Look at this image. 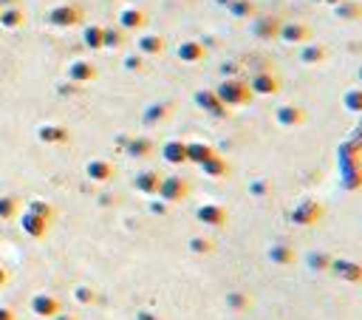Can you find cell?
Wrapping results in <instances>:
<instances>
[{
	"mask_svg": "<svg viewBox=\"0 0 362 320\" xmlns=\"http://www.w3.org/2000/svg\"><path fill=\"white\" fill-rule=\"evenodd\" d=\"M216 94H218L224 108H240V105H249V100H252L249 82L240 79V77H227L216 88Z\"/></svg>",
	"mask_w": 362,
	"mask_h": 320,
	"instance_id": "1",
	"label": "cell"
},
{
	"mask_svg": "<svg viewBox=\"0 0 362 320\" xmlns=\"http://www.w3.org/2000/svg\"><path fill=\"white\" fill-rule=\"evenodd\" d=\"M323 216H325V210L317 198H300L289 213V221L294 227H314L317 221H323Z\"/></svg>",
	"mask_w": 362,
	"mask_h": 320,
	"instance_id": "2",
	"label": "cell"
},
{
	"mask_svg": "<svg viewBox=\"0 0 362 320\" xmlns=\"http://www.w3.org/2000/svg\"><path fill=\"white\" fill-rule=\"evenodd\" d=\"M162 201L167 205H175V201H184L190 196V182L181 179V176H162V185H159V193H156Z\"/></svg>",
	"mask_w": 362,
	"mask_h": 320,
	"instance_id": "3",
	"label": "cell"
},
{
	"mask_svg": "<svg viewBox=\"0 0 362 320\" xmlns=\"http://www.w3.org/2000/svg\"><path fill=\"white\" fill-rule=\"evenodd\" d=\"M280 26H283V20L275 15H255L249 20V32L258 40H275L280 35Z\"/></svg>",
	"mask_w": 362,
	"mask_h": 320,
	"instance_id": "4",
	"label": "cell"
},
{
	"mask_svg": "<svg viewBox=\"0 0 362 320\" xmlns=\"http://www.w3.org/2000/svg\"><path fill=\"white\" fill-rule=\"evenodd\" d=\"M249 91L252 97H275L280 91V77L275 71H258L249 77Z\"/></svg>",
	"mask_w": 362,
	"mask_h": 320,
	"instance_id": "5",
	"label": "cell"
},
{
	"mask_svg": "<svg viewBox=\"0 0 362 320\" xmlns=\"http://www.w3.org/2000/svg\"><path fill=\"white\" fill-rule=\"evenodd\" d=\"M196 221L204 224V227H209V229H218V227H227L229 216H227V207L207 201V205H198V207H196Z\"/></svg>",
	"mask_w": 362,
	"mask_h": 320,
	"instance_id": "6",
	"label": "cell"
},
{
	"mask_svg": "<svg viewBox=\"0 0 362 320\" xmlns=\"http://www.w3.org/2000/svg\"><path fill=\"white\" fill-rule=\"evenodd\" d=\"M306 108L303 105H294V102H283L275 108V122L280 128H300V125H306Z\"/></svg>",
	"mask_w": 362,
	"mask_h": 320,
	"instance_id": "7",
	"label": "cell"
},
{
	"mask_svg": "<svg viewBox=\"0 0 362 320\" xmlns=\"http://www.w3.org/2000/svg\"><path fill=\"white\" fill-rule=\"evenodd\" d=\"M328 272L334 278H340L343 283H362V264L354 258H334Z\"/></svg>",
	"mask_w": 362,
	"mask_h": 320,
	"instance_id": "8",
	"label": "cell"
},
{
	"mask_svg": "<svg viewBox=\"0 0 362 320\" xmlns=\"http://www.w3.org/2000/svg\"><path fill=\"white\" fill-rule=\"evenodd\" d=\"M283 43L289 46H300V43H309L312 40V28L300 20H292V23H283L280 26V35H278Z\"/></svg>",
	"mask_w": 362,
	"mask_h": 320,
	"instance_id": "9",
	"label": "cell"
},
{
	"mask_svg": "<svg viewBox=\"0 0 362 320\" xmlns=\"http://www.w3.org/2000/svg\"><path fill=\"white\" fill-rule=\"evenodd\" d=\"M266 258H269V264H275V267H292L294 264V247L286 244V241H275V244H269L266 247Z\"/></svg>",
	"mask_w": 362,
	"mask_h": 320,
	"instance_id": "10",
	"label": "cell"
},
{
	"mask_svg": "<svg viewBox=\"0 0 362 320\" xmlns=\"http://www.w3.org/2000/svg\"><path fill=\"white\" fill-rule=\"evenodd\" d=\"M193 102H196L204 113H209V116H224V113H227V108L221 105L218 94H216V91H209V88L196 91V94H193Z\"/></svg>",
	"mask_w": 362,
	"mask_h": 320,
	"instance_id": "11",
	"label": "cell"
},
{
	"mask_svg": "<svg viewBox=\"0 0 362 320\" xmlns=\"http://www.w3.org/2000/svg\"><path fill=\"white\" fill-rule=\"evenodd\" d=\"M159 185H162V176H159V170H139L136 176H133V187L144 196H156L159 193Z\"/></svg>",
	"mask_w": 362,
	"mask_h": 320,
	"instance_id": "12",
	"label": "cell"
},
{
	"mask_svg": "<svg viewBox=\"0 0 362 320\" xmlns=\"http://www.w3.org/2000/svg\"><path fill=\"white\" fill-rule=\"evenodd\" d=\"M198 170L204 173L207 179H224V176H229V173H232L229 162H227L224 156H218V153H213L207 162H201V164H198Z\"/></svg>",
	"mask_w": 362,
	"mask_h": 320,
	"instance_id": "13",
	"label": "cell"
},
{
	"mask_svg": "<svg viewBox=\"0 0 362 320\" xmlns=\"http://www.w3.org/2000/svg\"><path fill=\"white\" fill-rule=\"evenodd\" d=\"M162 159L167 164H187V142L181 139H170L162 144Z\"/></svg>",
	"mask_w": 362,
	"mask_h": 320,
	"instance_id": "14",
	"label": "cell"
},
{
	"mask_svg": "<svg viewBox=\"0 0 362 320\" xmlns=\"http://www.w3.org/2000/svg\"><path fill=\"white\" fill-rule=\"evenodd\" d=\"M173 111H175V105L173 102H153V105H150L147 111H144V125H150V128H153V125H162V122H167L170 120V116H173Z\"/></svg>",
	"mask_w": 362,
	"mask_h": 320,
	"instance_id": "15",
	"label": "cell"
},
{
	"mask_svg": "<svg viewBox=\"0 0 362 320\" xmlns=\"http://www.w3.org/2000/svg\"><path fill=\"white\" fill-rule=\"evenodd\" d=\"M178 60L181 63H201L204 57H207V46L201 43V40H184L178 46Z\"/></svg>",
	"mask_w": 362,
	"mask_h": 320,
	"instance_id": "16",
	"label": "cell"
},
{
	"mask_svg": "<svg viewBox=\"0 0 362 320\" xmlns=\"http://www.w3.org/2000/svg\"><path fill=\"white\" fill-rule=\"evenodd\" d=\"M328 60V48L323 43H303L300 48V63L303 66H320Z\"/></svg>",
	"mask_w": 362,
	"mask_h": 320,
	"instance_id": "17",
	"label": "cell"
},
{
	"mask_svg": "<svg viewBox=\"0 0 362 320\" xmlns=\"http://www.w3.org/2000/svg\"><path fill=\"white\" fill-rule=\"evenodd\" d=\"M331 9H334L337 20H345V23H354L362 17V3H356V0H337Z\"/></svg>",
	"mask_w": 362,
	"mask_h": 320,
	"instance_id": "18",
	"label": "cell"
},
{
	"mask_svg": "<svg viewBox=\"0 0 362 320\" xmlns=\"http://www.w3.org/2000/svg\"><path fill=\"white\" fill-rule=\"evenodd\" d=\"M303 258H306V267H309L312 272H328V270H331V261H334V255L325 252V250H312V252H306Z\"/></svg>",
	"mask_w": 362,
	"mask_h": 320,
	"instance_id": "19",
	"label": "cell"
},
{
	"mask_svg": "<svg viewBox=\"0 0 362 320\" xmlns=\"http://www.w3.org/2000/svg\"><path fill=\"white\" fill-rule=\"evenodd\" d=\"M216 153V148L209 142H187V164H201Z\"/></svg>",
	"mask_w": 362,
	"mask_h": 320,
	"instance_id": "20",
	"label": "cell"
},
{
	"mask_svg": "<svg viewBox=\"0 0 362 320\" xmlns=\"http://www.w3.org/2000/svg\"><path fill=\"white\" fill-rule=\"evenodd\" d=\"M227 12H229L235 20H252V17L258 15V6L252 3V0H229Z\"/></svg>",
	"mask_w": 362,
	"mask_h": 320,
	"instance_id": "21",
	"label": "cell"
},
{
	"mask_svg": "<svg viewBox=\"0 0 362 320\" xmlns=\"http://www.w3.org/2000/svg\"><path fill=\"white\" fill-rule=\"evenodd\" d=\"M88 176L94 179V182H108L113 176V164L105 162V159H94V162H88Z\"/></svg>",
	"mask_w": 362,
	"mask_h": 320,
	"instance_id": "22",
	"label": "cell"
},
{
	"mask_svg": "<svg viewBox=\"0 0 362 320\" xmlns=\"http://www.w3.org/2000/svg\"><path fill=\"white\" fill-rule=\"evenodd\" d=\"M187 250H190L193 255H213V252H216V241L209 238V236H193V238L187 241Z\"/></svg>",
	"mask_w": 362,
	"mask_h": 320,
	"instance_id": "23",
	"label": "cell"
},
{
	"mask_svg": "<svg viewBox=\"0 0 362 320\" xmlns=\"http://www.w3.org/2000/svg\"><path fill=\"white\" fill-rule=\"evenodd\" d=\"M125 148H128V156H133V159H147L150 153H153V142H150V139H131Z\"/></svg>",
	"mask_w": 362,
	"mask_h": 320,
	"instance_id": "24",
	"label": "cell"
},
{
	"mask_svg": "<svg viewBox=\"0 0 362 320\" xmlns=\"http://www.w3.org/2000/svg\"><path fill=\"white\" fill-rule=\"evenodd\" d=\"M252 306V298L247 292H240V289H232V292H227V309L232 312H247Z\"/></svg>",
	"mask_w": 362,
	"mask_h": 320,
	"instance_id": "25",
	"label": "cell"
},
{
	"mask_svg": "<svg viewBox=\"0 0 362 320\" xmlns=\"http://www.w3.org/2000/svg\"><path fill=\"white\" fill-rule=\"evenodd\" d=\"M343 108L348 111V113H362V85L359 88H348L345 94H343Z\"/></svg>",
	"mask_w": 362,
	"mask_h": 320,
	"instance_id": "26",
	"label": "cell"
},
{
	"mask_svg": "<svg viewBox=\"0 0 362 320\" xmlns=\"http://www.w3.org/2000/svg\"><path fill=\"white\" fill-rule=\"evenodd\" d=\"M32 309H35L37 314H43V317H51V314L59 312V303H57L54 298H48V295H40V298L32 301Z\"/></svg>",
	"mask_w": 362,
	"mask_h": 320,
	"instance_id": "27",
	"label": "cell"
},
{
	"mask_svg": "<svg viewBox=\"0 0 362 320\" xmlns=\"http://www.w3.org/2000/svg\"><path fill=\"white\" fill-rule=\"evenodd\" d=\"M139 51H142V54H162V51H164V37H159V35H144V37L139 40Z\"/></svg>",
	"mask_w": 362,
	"mask_h": 320,
	"instance_id": "28",
	"label": "cell"
},
{
	"mask_svg": "<svg viewBox=\"0 0 362 320\" xmlns=\"http://www.w3.org/2000/svg\"><path fill=\"white\" fill-rule=\"evenodd\" d=\"M340 185H343L345 190H359V187H362V167H354V170L340 173Z\"/></svg>",
	"mask_w": 362,
	"mask_h": 320,
	"instance_id": "29",
	"label": "cell"
},
{
	"mask_svg": "<svg viewBox=\"0 0 362 320\" xmlns=\"http://www.w3.org/2000/svg\"><path fill=\"white\" fill-rule=\"evenodd\" d=\"M122 26H125V28H142V26H144V12H139V9H125V12H122Z\"/></svg>",
	"mask_w": 362,
	"mask_h": 320,
	"instance_id": "30",
	"label": "cell"
},
{
	"mask_svg": "<svg viewBox=\"0 0 362 320\" xmlns=\"http://www.w3.org/2000/svg\"><path fill=\"white\" fill-rule=\"evenodd\" d=\"M272 193V185L266 182V179H255V182H249V196H255V198H266Z\"/></svg>",
	"mask_w": 362,
	"mask_h": 320,
	"instance_id": "31",
	"label": "cell"
},
{
	"mask_svg": "<svg viewBox=\"0 0 362 320\" xmlns=\"http://www.w3.org/2000/svg\"><path fill=\"white\" fill-rule=\"evenodd\" d=\"M26 229L32 232V236H43V229H46V224H43L40 218H35V216H28V218H26Z\"/></svg>",
	"mask_w": 362,
	"mask_h": 320,
	"instance_id": "32",
	"label": "cell"
},
{
	"mask_svg": "<svg viewBox=\"0 0 362 320\" xmlns=\"http://www.w3.org/2000/svg\"><path fill=\"white\" fill-rule=\"evenodd\" d=\"M77 301H79V303H94V292H90L88 286H79V289H77Z\"/></svg>",
	"mask_w": 362,
	"mask_h": 320,
	"instance_id": "33",
	"label": "cell"
},
{
	"mask_svg": "<svg viewBox=\"0 0 362 320\" xmlns=\"http://www.w3.org/2000/svg\"><path fill=\"white\" fill-rule=\"evenodd\" d=\"M167 201H162V198H156L153 201V205H150V213H156V216H167Z\"/></svg>",
	"mask_w": 362,
	"mask_h": 320,
	"instance_id": "34",
	"label": "cell"
},
{
	"mask_svg": "<svg viewBox=\"0 0 362 320\" xmlns=\"http://www.w3.org/2000/svg\"><path fill=\"white\" fill-rule=\"evenodd\" d=\"M348 144H351V148H354V151H362V125H359V128H356V131L351 133V139H348Z\"/></svg>",
	"mask_w": 362,
	"mask_h": 320,
	"instance_id": "35",
	"label": "cell"
},
{
	"mask_svg": "<svg viewBox=\"0 0 362 320\" xmlns=\"http://www.w3.org/2000/svg\"><path fill=\"white\" fill-rule=\"evenodd\" d=\"M74 77L88 79V77H94V68H88V66H77V68H74Z\"/></svg>",
	"mask_w": 362,
	"mask_h": 320,
	"instance_id": "36",
	"label": "cell"
},
{
	"mask_svg": "<svg viewBox=\"0 0 362 320\" xmlns=\"http://www.w3.org/2000/svg\"><path fill=\"white\" fill-rule=\"evenodd\" d=\"M88 43H90V46H99V43H102V32H99V28L88 32Z\"/></svg>",
	"mask_w": 362,
	"mask_h": 320,
	"instance_id": "37",
	"label": "cell"
},
{
	"mask_svg": "<svg viewBox=\"0 0 362 320\" xmlns=\"http://www.w3.org/2000/svg\"><path fill=\"white\" fill-rule=\"evenodd\" d=\"M43 136H46V139H66V133H63V131H57V128L43 131Z\"/></svg>",
	"mask_w": 362,
	"mask_h": 320,
	"instance_id": "38",
	"label": "cell"
},
{
	"mask_svg": "<svg viewBox=\"0 0 362 320\" xmlns=\"http://www.w3.org/2000/svg\"><path fill=\"white\" fill-rule=\"evenodd\" d=\"M128 68H144V63H142V57H128Z\"/></svg>",
	"mask_w": 362,
	"mask_h": 320,
	"instance_id": "39",
	"label": "cell"
},
{
	"mask_svg": "<svg viewBox=\"0 0 362 320\" xmlns=\"http://www.w3.org/2000/svg\"><path fill=\"white\" fill-rule=\"evenodd\" d=\"M105 43H108V46H119V43H122V35H113V32H111V35L105 37Z\"/></svg>",
	"mask_w": 362,
	"mask_h": 320,
	"instance_id": "40",
	"label": "cell"
},
{
	"mask_svg": "<svg viewBox=\"0 0 362 320\" xmlns=\"http://www.w3.org/2000/svg\"><path fill=\"white\" fill-rule=\"evenodd\" d=\"M136 320H159V317H156L153 312H144V309H142V312L136 314Z\"/></svg>",
	"mask_w": 362,
	"mask_h": 320,
	"instance_id": "41",
	"label": "cell"
},
{
	"mask_svg": "<svg viewBox=\"0 0 362 320\" xmlns=\"http://www.w3.org/2000/svg\"><path fill=\"white\" fill-rule=\"evenodd\" d=\"M9 207H15V201H0V216H9Z\"/></svg>",
	"mask_w": 362,
	"mask_h": 320,
	"instance_id": "42",
	"label": "cell"
},
{
	"mask_svg": "<svg viewBox=\"0 0 362 320\" xmlns=\"http://www.w3.org/2000/svg\"><path fill=\"white\" fill-rule=\"evenodd\" d=\"M0 320H15V314L9 309H0Z\"/></svg>",
	"mask_w": 362,
	"mask_h": 320,
	"instance_id": "43",
	"label": "cell"
},
{
	"mask_svg": "<svg viewBox=\"0 0 362 320\" xmlns=\"http://www.w3.org/2000/svg\"><path fill=\"white\" fill-rule=\"evenodd\" d=\"M356 79H359V82H362V66H359V71H356Z\"/></svg>",
	"mask_w": 362,
	"mask_h": 320,
	"instance_id": "44",
	"label": "cell"
},
{
	"mask_svg": "<svg viewBox=\"0 0 362 320\" xmlns=\"http://www.w3.org/2000/svg\"><path fill=\"white\" fill-rule=\"evenodd\" d=\"M323 3H328V6H334V3H337V0H323Z\"/></svg>",
	"mask_w": 362,
	"mask_h": 320,
	"instance_id": "45",
	"label": "cell"
},
{
	"mask_svg": "<svg viewBox=\"0 0 362 320\" xmlns=\"http://www.w3.org/2000/svg\"><path fill=\"white\" fill-rule=\"evenodd\" d=\"M57 320H74V317H68V314H63V317H57Z\"/></svg>",
	"mask_w": 362,
	"mask_h": 320,
	"instance_id": "46",
	"label": "cell"
},
{
	"mask_svg": "<svg viewBox=\"0 0 362 320\" xmlns=\"http://www.w3.org/2000/svg\"><path fill=\"white\" fill-rule=\"evenodd\" d=\"M312 3H323V0H312Z\"/></svg>",
	"mask_w": 362,
	"mask_h": 320,
	"instance_id": "47",
	"label": "cell"
},
{
	"mask_svg": "<svg viewBox=\"0 0 362 320\" xmlns=\"http://www.w3.org/2000/svg\"><path fill=\"white\" fill-rule=\"evenodd\" d=\"M0 283H3V272H0Z\"/></svg>",
	"mask_w": 362,
	"mask_h": 320,
	"instance_id": "48",
	"label": "cell"
},
{
	"mask_svg": "<svg viewBox=\"0 0 362 320\" xmlns=\"http://www.w3.org/2000/svg\"><path fill=\"white\" fill-rule=\"evenodd\" d=\"M359 116H362V113H359Z\"/></svg>",
	"mask_w": 362,
	"mask_h": 320,
	"instance_id": "49",
	"label": "cell"
}]
</instances>
